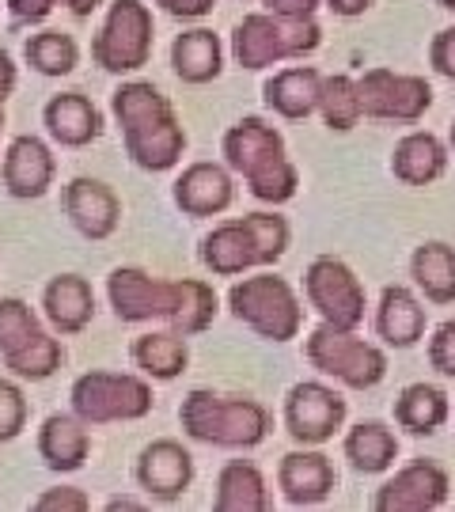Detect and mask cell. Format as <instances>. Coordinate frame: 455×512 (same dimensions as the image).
I'll return each mask as SVG.
<instances>
[{
    "label": "cell",
    "instance_id": "1",
    "mask_svg": "<svg viewBox=\"0 0 455 512\" xmlns=\"http://www.w3.org/2000/svg\"><path fill=\"white\" fill-rule=\"evenodd\" d=\"M110 114L122 129L126 156L141 171L164 175L182 164L186 152V129L156 84L148 80H122L110 95Z\"/></svg>",
    "mask_w": 455,
    "mask_h": 512
},
{
    "label": "cell",
    "instance_id": "2",
    "mask_svg": "<svg viewBox=\"0 0 455 512\" xmlns=\"http://www.w3.org/2000/svg\"><path fill=\"white\" fill-rule=\"evenodd\" d=\"M220 156L232 167V175H243L255 202L285 205L300 190V171L289 160L285 137L262 122V118H239L236 126L224 129L220 137Z\"/></svg>",
    "mask_w": 455,
    "mask_h": 512
},
{
    "label": "cell",
    "instance_id": "3",
    "mask_svg": "<svg viewBox=\"0 0 455 512\" xmlns=\"http://www.w3.org/2000/svg\"><path fill=\"white\" fill-rule=\"evenodd\" d=\"M179 425L198 444L247 452L270 437L273 418L251 395H224V391L194 387L179 406Z\"/></svg>",
    "mask_w": 455,
    "mask_h": 512
},
{
    "label": "cell",
    "instance_id": "4",
    "mask_svg": "<svg viewBox=\"0 0 455 512\" xmlns=\"http://www.w3.org/2000/svg\"><path fill=\"white\" fill-rule=\"evenodd\" d=\"M323 46V27L311 19H285L273 12H251L232 31V57L239 69L262 73L281 61H304Z\"/></svg>",
    "mask_w": 455,
    "mask_h": 512
},
{
    "label": "cell",
    "instance_id": "5",
    "mask_svg": "<svg viewBox=\"0 0 455 512\" xmlns=\"http://www.w3.org/2000/svg\"><path fill=\"white\" fill-rule=\"evenodd\" d=\"M228 308L243 327L277 346L292 342L304 330V300L285 277H277L266 266L258 274L239 277L228 289Z\"/></svg>",
    "mask_w": 455,
    "mask_h": 512
},
{
    "label": "cell",
    "instance_id": "6",
    "mask_svg": "<svg viewBox=\"0 0 455 512\" xmlns=\"http://www.w3.org/2000/svg\"><path fill=\"white\" fill-rule=\"evenodd\" d=\"M156 395L145 372H84L69 387V410L84 425H114V421H141L152 414Z\"/></svg>",
    "mask_w": 455,
    "mask_h": 512
},
{
    "label": "cell",
    "instance_id": "7",
    "mask_svg": "<svg viewBox=\"0 0 455 512\" xmlns=\"http://www.w3.org/2000/svg\"><path fill=\"white\" fill-rule=\"evenodd\" d=\"M156 23L145 0H110L107 16L91 38V61L114 76L141 73L152 61Z\"/></svg>",
    "mask_w": 455,
    "mask_h": 512
},
{
    "label": "cell",
    "instance_id": "8",
    "mask_svg": "<svg viewBox=\"0 0 455 512\" xmlns=\"http://www.w3.org/2000/svg\"><path fill=\"white\" fill-rule=\"evenodd\" d=\"M304 357L319 376L349 391H372L387 376V353L380 346L357 338V330H338L330 323H319L304 338Z\"/></svg>",
    "mask_w": 455,
    "mask_h": 512
},
{
    "label": "cell",
    "instance_id": "9",
    "mask_svg": "<svg viewBox=\"0 0 455 512\" xmlns=\"http://www.w3.org/2000/svg\"><path fill=\"white\" fill-rule=\"evenodd\" d=\"M304 296H308V308L330 327L357 330L364 323L368 296H364L361 277L338 255L311 258L304 270Z\"/></svg>",
    "mask_w": 455,
    "mask_h": 512
},
{
    "label": "cell",
    "instance_id": "10",
    "mask_svg": "<svg viewBox=\"0 0 455 512\" xmlns=\"http://www.w3.org/2000/svg\"><path fill=\"white\" fill-rule=\"evenodd\" d=\"M346 414L349 403L338 387L323 384V380H300V384L289 387L285 395V433H289L296 444H308V448H319L334 440L342 429H346Z\"/></svg>",
    "mask_w": 455,
    "mask_h": 512
},
{
    "label": "cell",
    "instance_id": "11",
    "mask_svg": "<svg viewBox=\"0 0 455 512\" xmlns=\"http://www.w3.org/2000/svg\"><path fill=\"white\" fill-rule=\"evenodd\" d=\"M357 92H361L364 118L376 122H421L425 110L433 107V88L425 76L395 73V69H368L357 76Z\"/></svg>",
    "mask_w": 455,
    "mask_h": 512
},
{
    "label": "cell",
    "instance_id": "12",
    "mask_svg": "<svg viewBox=\"0 0 455 512\" xmlns=\"http://www.w3.org/2000/svg\"><path fill=\"white\" fill-rule=\"evenodd\" d=\"M107 300L118 323H152L171 319L179 304V281L152 277L141 266H118L107 277Z\"/></svg>",
    "mask_w": 455,
    "mask_h": 512
},
{
    "label": "cell",
    "instance_id": "13",
    "mask_svg": "<svg viewBox=\"0 0 455 512\" xmlns=\"http://www.w3.org/2000/svg\"><path fill=\"white\" fill-rule=\"evenodd\" d=\"M452 494V478L433 459H414L399 467L395 475L383 482L372 494L376 512H437L448 505Z\"/></svg>",
    "mask_w": 455,
    "mask_h": 512
},
{
    "label": "cell",
    "instance_id": "14",
    "mask_svg": "<svg viewBox=\"0 0 455 512\" xmlns=\"http://www.w3.org/2000/svg\"><path fill=\"white\" fill-rule=\"evenodd\" d=\"M57 179V160L54 148L46 145L35 133H19L4 148L0 160V183L8 190V198L16 202H38L50 194V186Z\"/></svg>",
    "mask_w": 455,
    "mask_h": 512
},
{
    "label": "cell",
    "instance_id": "15",
    "mask_svg": "<svg viewBox=\"0 0 455 512\" xmlns=\"http://www.w3.org/2000/svg\"><path fill=\"white\" fill-rule=\"evenodd\" d=\"M61 209L76 232L91 243L110 239L122 224V198L114 194V186L91 179V175H76L73 183L61 190Z\"/></svg>",
    "mask_w": 455,
    "mask_h": 512
},
{
    "label": "cell",
    "instance_id": "16",
    "mask_svg": "<svg viewBox=\"0 0 455 512\" xmlns=\"http://www.w3.org/2000/svg\"><path fill=\"white\" fill-rule=\"evenodd\" d=\"M133 478L152 501H179L194 486V456L182 448L179 440L160 437L141 448V456L133 463Z\"/></svg>",
    "mask_w": 455,
    "mask_h": 512
},
{
    "label": "cell",
    "instance_id": "17",
    "mask_svg": "<svg viewBox=\"0 0 455 512\" xmlns=\"http://www.w3.org/2000/svg\"><path fill=\"white\" fill-rule=\"evenodd\" d=\"M338 486V471L327 452L300 444L296 452H285L277 463V490L292 509H315L323 505Z\"/></svg>",
    "mask_w": 455,
    "mask_h": 512
},
{
    "label": "cell",
    "instance_id": "18",
    "mask_svg": "<svg viewBox=\"0 0 455 512\" xmlns=\"http://www.w3.org/2000/svg\"><path fill=\"white\" fill-rule=\"evenodd\" d=\"M171 198L186 217H220L236 202V179L232 167L198 160V164L182 167V175L171 186Z\"/></svg>",
    "mask_w": 455,
    "mask_h": 512
},
{
    "label": "cell",
    "instance_id": "19",
    "mask_svg": "<svg viewBox=\"0 0 455 512\" xmlns=\"http://www.w3.org/2000/svg\"><path fill=\"white\" fill-rule=\"evenodd\" d=\"M42 126L61 148H88L103 137V110L91 103L84 92L50 95L42 107Z\"/></svg>",
    "mask_w": 455,
    "mask_h": 512
},
{
    "label": "cell",
    "instance_id": "20",
    "mask_svg": "<svg viewBox=\"0 0 455 512\" xmlns=\"http://www.w3.org/2000/svg\"><path fill=\"white\" fill-rule=\"evenodd\" d=\"M42 315L54 327V334L73 338L80 330L91 327L95 319V289L88 277L80 274H57L42 289Z\"/></svg>",
    "mask_w": 455,
    "mask_h": 512
},
{
    "label": "cell",
    "instance_id": "21",
    "mask_svg": "<svg viewBox=\"0 0 455 512\" xmlns=\"http://www.w3.org/2000/svg\"><path fill=\"white\" fill-rule=\"evenodd\" d=\"M198 258H201V266L217 277H243L262 266L255 236H251V224L243 217L217 224L209 236L201 239Z\"/></svg>",
    "mask_w": 455,
    "mask_h": 512
},
{
    "label": "cell",
    "instance_id": "22",
    "mask_svg": "<svg viewBox=\"0 0 455 512\" xmlns=\"http://www.w3.org/2000/svg\"><path fill=\"white\" fill-rule=\"evenodd\" d=\"M319 95H323V73L315 65H289L262 84L266 107L285 118V122H304L311 114H319Z\"/></svg>",
    "mask_w": 455,
    "mask_h": 512
},
{
    "label": "cell",
    "instance_id": "23",
    "mask_svg": "<svg viewBox=\"0 0 455 512\" xmlns=\"http://www.w3.org/2000/svg\"><path fill=\"white\" fill-rule=\"evenodd\" d=\"M91 425L69 414H50L38 429V456L54 475H73L91 456Z\"/></svg>",
    "mask_w": 455,
    "mask_h": 512
},
{
    "label": "cell",
    "instance_id": "24",
    "mask_svg": "<svg viewBox=\"0 0 455 512\" xmlns=\"http://www.w3.org/2000/svg\"><path fill=\"white\" fill-rule=\"evenodd\" d=\"M425 327H429V315L418 293L406 285H387L376 308V334L383 342L391 349H410L425 338Z\"/></svg>",
    "mask_w": 455,
    "mask_h": 512
},
{
    "label": "cell",
    "instance_id": "25",
    "mask_svg": "<svg viewBox=\"0 0 455 512\" xmlns=\"http://www.w3.org/2000/svg\"><path fill=\"white\" fill-rule=\"evenodd\" d=\"M213 509L217 512H270L273 494L262 467L251 459H228L220 467L213 486Z\"/></svg>",
    "mask_w": 455,
    "mask_h": 512
},
{
    "label": "cell",
    "instance_id": "26",
    "mask_svg": "<svg viewBox=\"0 0 455 512\" xmlns=\"http://www.w3.org/2000/svg\"><path fill=\"white\" fill-rule=\"evenodd\" d=\"M171 69L182 84H213L224 73V42L209 27H190L171 42Z\"/></svg>",
    "mask_w": 455,
    "mask_h": 512
},
{
    "label": "cell",
    "instance_id": "27",
    "mask_svg": "<svg viewBox=\"0 0 455 512\" xmlns=\"http://www.w3.org/2000/svg\"><path fill=\"white\" fill-rule=\"evenodd\" d=\"M448 171V145L429 129L406 133L391 152V175L406 186H433Z\"/></svg>",
    "mask_w": 455,
    "mask_h": 512
},
{
    "label": "cell",
    "instance_id": "28",
    "mask_svg": "<svg viewBox=\"0 0 455 512\" xmlns=\"http://www.w3.org/2000/svg\"><path fill=\"white\" fill-rule=\"evenodd\" d=\"M129 353H133L137 372H145L148 380H156V384H171V380H179L182 372H186V365H190L186 334H179V330H171V327L141 334Z\"/></svg>",
    "mask_w": 455,
    "mask_h": 512
},
{
    "label": "cell",
    "instance_id": "29",
    "mask_svg": "<svg viewBox=\"0 0 455 512\" xmlns=\"http://www.w3.org/2000/svg\"><path fill=\"white\" fill-rule=\"evenodd\" d=\"M342 452L357 475H383L399 459V437L383 421H357L342 440Z\"/></svg>",
    "mask_w": 455,
    "mask_h": 512
},
{
    "label": "cell",
    "instance_id": "30",
    "mask_svg": "<svg viewBox=\"0 0 455 512\" xmlns=\"http://www.w3.org/2000/svg\"><path fill=\"white\" fill-rule=\"evenodd\" d=\"M410 277L429 304H455V247L429 239L410 255Z\"/></svg>",
    "mask_w": 455,
    "mask_h": 512
},
{
    "label": "cell",
    "instance_id": "31",
    "mask_svg": "<svg viewBox=\"0 0 455 512\" xmlns=\"http://www.w3.org/2000/svg\"><path fill=\"white\" fill-rule=\"evenodd\" d=\"M452 418V399L437 384H410L395 399V421L414 437H433Z\"/></svg>",
    "mask_w": 455,
    "mask_h": 512
},
{
    "label": "cell",
    "instance_id": "32",
    "mask_svg": "<svg viewBox=\"0 0 455 512\" xmlns=\"http://www.w3.org/2000/svg\"><path fill=\"white\" fill-rule=\"evenodd\" d=\"M23 61L35 69L38 76H69L76 73V65H80V46H76L73 35H65V31H54V27H46V31H38L23 42Z\"/></svg>",
    "mask_w": 455,
    "mask_h": 512
},
{
    "label": "cell",
    "instance_id": "33",
    "mask_svg": "<svg viewBox=\"0 0 455 512\" xmlns=\"http://www.w3.org/2000/svg\"><path fill=\"white\" fill-rule=\"evenodd\" d=\"M220 311V300L213 293L209 281H198V277H179V304H175V315L167 319V327L194 338L201 330L213 327Z\"/></svg>",
    "mask_w": 455,
    "mask_h": 512
},
{
    "label": "cell",
    "instance_id": "34",
    "mask_svg": "<svg viewBox=\"0 0 455 512\" xmlns=\"http://www.w3.org/2000/svg\"><path fill=\"white\" fill-rule=\"evenodd\" d=\"M0 361H4V368H8V376H16V380H31V384H42V380H50L57 368L65 365V346H61V338H57V334L38 330L35 338L19 349V353L0 357Z\"/></svg>",
    "mask_w": 455,
    "mask_h": 512
},
{
    "label": "cell",
    "instance_id": "35",
    "mask_svg": "<svg viewBox=\"0 0 455 512\" xmlns=\"http://www.w3.org/2000/svg\"><path fill=\"white\" fill-rule=\"evenodd\" d=\"M319 114H323V126H327L330 133H349V129L361 126L364 107H361V92H357V80L346 73L323 76Z\"/></svg>",
    "mask_w": 455,
    "mask_h": 512
},
{
    "label": "cell",
    "instance_id": "36",
    "mask_svg": "<svg viewBox=\"0 0 455 512\" xmlns=\"http://www.w3.org/2000/svg\"><path fill=\"white\" fill-rule=\"evenodd\" d=\"M42 323L38 311L19 296H0V357H12L35 338Z\"/></svg>",
    "mask_w": 455,
    "mask_h": 512
},
{
    "label": "cell",
    "instance_id": "37",
    "mask_svg": "<svg viewBox=\"0 0 455 512\" xmlns=\"http://www.w3.org/2000/svg\"><path fill=\"white\" fill-rule=\"evenodd\" d=\"M243 220L251 224V236H255V247H258L262 266H273V262H281V258L289 255L292 228H289V220L281 217V213H247Z\"/></svg>",
    "mask_w": 455,
    "mask_h": 512
},
{
    "label": "cell",
    "instance_id": "38",
    "mask_svg": "<svg viewBox=\"0 0 455 512\" xmlns=\"http://www.w3.org/2000/svg\"><path fill=\"white\" fill-rule=\"evenodd\" d=\"M27 418H31V403L23 395V387L16 384V376H0V444L16 440L23 429H27Z\"/></svg>",
    "mask_w": 455,
    "mask_h": 512
},
{
    "label": "cell",
    "instance_id": "39",
    "mask_svg": "<svg viewBox=\"0 0 455 512\" xmlns=\"http://www.w3.org/2000/svg\"><path fill=\"white\" fill-rule=\"evenodd\" d=\"M35 512H88L91 497L80 490V486H50L31 501Z\"/></svg>",
    "mask_w": 455,
    "mask_h": 512
},
{
    "label": "cell",
    "instance_id": "40",
    "mask_svg": "<svg viewBox=\"0 0 455 512\" xmlns=\"http://www.w3.org/2000/svg\"><path fill=\"white\" fill-rule=\"evenodd\" d=\"M429 365L437 368L440 376L455 380V319H444L433 338H429Z\"/></svg>",
    "mask_w": 455,
    "mask_h": 512
},
{
    "label": "cell",
    "instance_id": "41",
    "mask_svg": "<svg viewBox=\"0 0 455 512\" xmlns=\"http://www.w3.org/2000/svg\"><path fill=\"white\" fill-rule=\"evenodd\" d=\"M429 65L444 80H455V27H444L429 42Z\"/></svg>",
    "mask_w": 455,
    "mask_h": 512
},
{
    "label": "cell",
    "instance_id": "42",
    "mask_svg": "<svg viewBox=\"0 0 455 512\" xmlns=\"http://www.w3.org/2000/svg\"><path fill=\"white\" fill-rule=\"evenodd\" d=\"M152 4L182 23H198V19L213 16V8H217V0H152Z\"/></svg>",
    "mask_w": 455,
    "mask_h": 512
},
{
    "label": "cell",
    "instance_id": "43",
    "mask_svg": "<svg viewBox=\"0 0 455 512\" xmlns=\"http://www.w3.org/2000/svg\"><path fill=\"white\" fill-rule=\"evenodd\" d=\"M54 8H57V0H8V16L16 19V23H23V27L46 23Z\"/></svg>",
    "mask_w": 455,
    "mask_h": 512
},
{
    "label": "cell",
    "instance_id": "44",
    "mask_svg": "<svg viewBox=\"0 0 455 512\" xmlns=\"http://www.w3.org/2000/svg\"><path fill=\"white\" fill-rule=\"evenodd\" d=\"M258 4H266V12H273V16L311 19L315 12H319V4H323V0H258Z\"/></svg>",
    "mask_w": 455,
    "mask_h": 512
},
{
    "label": "cell",
    "instance_id": "45",
    "mask_svg": "<svg viewBox=\"0 0 455 512\" xmlns=\"http://www.w3.org/2000/svg\"><path fill=\"white\" fill-rule=\"evenodd\" d=\"M16 80H19L16 61H12V54H8V50H0V103H8V99H12V92H16Z\"/></svg>",
    "mask_w": 455,
    "mask_h": 512
},
{
    "label": "cell",
    "instance_id": "46",
    "mask_svg": "<svg viewBox=\"0 0 455 512\" xmlns=\"http://www.w3.org/2000/svg\"><path fill=\"white\" fill-rule=\"evenodd\" d=\"M334 16H342V19H357L364 16V12H372V4L376 0H323Z\"/></svg>",
    "mask_w": 455,
    "mask_h": 512
},
{
    "label": "cell",
    "instance_id": "47",
    "mask_svg": "<svg viewBox=\"0 0 455 512\" xmlns=\"http://www.w3.org/2000/svg\"><path fill=\"white\" fill-rule=\"evenodd\" d=\"M57 4H65V8H69L76 19H88L91 12H99L107 0H57Z\"/></svg>",
    "mask_w": 455,
    "mask_h": 512
},
{
    "label": "cell",
    "instance_id": "48",
    "mask_svg": "<svg viewBox=\"0 0 455 512\" xmlns=\"http://www.w3.org/2000/svg\"><path fill=\"white\" fill-rule=\"evenodd\" d=\"M133 509H145V501H137V497H110L107 501V512H133Z\"/></svg>",
    "mask_w": 455,
    "mask_h": 512
},
{
    "label": "cell",
    "instance_id": "49",
    "mask_svg": "<svg viewBox=\"0 0 455 512\" xmlns=\"http://www.w3.org/2000/svg\"><path fill=\"white\" fill-rule=\"evenodd\" d=\"M448 148L455 152V122H452V129H448Z\"/></svg>",
    "mask_w": 455,
    "mask_h": 512
},
{
    "label": "cell",
    "instance_id": "50",
    "mask_svg": "<svg viewBox=\"0 0 455 512\" xmlns=\"http://www.w3.org/2000/svg\"><path fill=\"white\" fill-rule=\"evenodd\" d=\"M440 8H448V12H455V0H437Z\"/></svg>",
    "mask_w": 455,
    "mask_h": 512
},
{
    "label": "cell",
    "instance_id": "51",
    "mask_svg": "<svg viewBox=\"0 0 455 512\" xmlns=\"http://www.w3.org/2000/svg\"><path fill=\"white\" fill-rule=\"evenodd\" d=\"M4 122H8V118H4V103H0V129H4Z\"/></svg>",
    "mask_w": 455,
    "mask_h": 512
},
{
    "label": "cell",
    "instance_id": "52",
    "mask_svg": "<svg viewBox=\"0 0 455 512\" xmlns=\"http://www.w3.org/2000/svg\"><path fill=\"white\" fill-rule=\"evenodd\" d=\"M243 4H255V0H243Z\"/></svg>",
    "mask_w": 455,
    "mask_h": 512
}]
</instances>
